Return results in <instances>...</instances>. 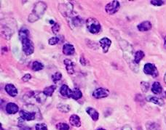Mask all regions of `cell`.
<instances>
[{
  "instance_id": "cell-1",
  "label": "cell",
  "mask_w": 166,
  "mask_h": 130,
  "mask_svg": "<svg viewBox=\"0 0 166 130\" xmlns=\"http://www.w3.org/2000/svg\"><path fill=\"white\" fill-rule=\"evenodd\" d=\"M30 32L26 28H21L19 31V38L22 43L23 51L26 55H31L34 52V43L29 38Z\"/></svg>"
},
{
  "instance_id": "cell-2",
  "label": "cell",
  "mask_w": 166,
  "mask_h": 130,
  "mask_svg": "<svg viewBox=\"0 0 166 130\" xmlns=\"http://www.w3.org/2000/svg\"><path fill=\"white\" fill-rule=\"evenodd\" d=\"M47 8V6L44 2H38L34 6L31 13L29 16L28 21L30 23H34L40 19L45 14Z\"/></svg>"
},
{
  "instance_id": "cell-3",
  "label": "cell",
  "mask_w": 166,
  "mask_h": 130,
  "mask_svg": "<svg viewBox=\"0 0 166 130\" xmlns=\"http://www.w3.org/2000/svg\"><path fill=\"white\" fill-rule=\"evenodd\" d=\"M120 44L121 48L123 51V55L125 59L126 60V61L128 63V64L130 65L131 67V64L135 65L134 63V55L133 54V47L129 44L128 42H126V40H122L121 42H120Z\"/></svg>"
},
{
  "instance_id": "cell-4",
  "label": "cell",
  "mask_w": 166,
  "mask_h": 130,
  "mask_svg": "<svg viewBox=\"0 0 166 130\" xmlns=\"http://www.w3.org/2000/svg\"><path fill=\"white\" fill-rule=\"evenodd\" d=\"M87 28L90 33L92 34H98L101 29V26L98 20L93 18H89L86 21Z\"/></svg>"
},
{
  "instance_id": "cell-5",
  "label": "cell",
  "mask_w": 166,
  "mask_h": 130,
  "mask_svg": "<svg viewBox=\"0 0 166 130\" xmlns=\"http://www.w3.org/2000/svg\"><path fill=\"white\" fill-rule=\"evenodd\" d=\"M59 10L61 13L67 19L70 18L73 12V5L70 2H64L59 5Z\"/></svg>"
},
{
  "instance_id": "cell-6",
  "label": "cell",
  "mask_w": 166,
  "mask_h": 130,
  "mask_svg": "<svg viewBox=\"0 0 166 130\" xmlns=\"http://www.w3.org/2000/svg\"><path fill=\"white\" fill-rule=\"evenodd\" d=\"M143 71L145 74L150 75L154 78L157 77L159 75L158 71H157L156 66L153 63H148L144 65Z\"/></svg>"
},
{
  "instance_id": "cell-7",
  "label": "cell",
  "mask_w": 166,
  "mask_h": 130,
  "mask_svg": "<svg viewBox=\"0 0 166 130\" xmlns=\"http://www.w3.org/2000/svg\"><path fill=\"white\" fill-rule=\"evenodd\" d=\"M120 7V2L118 1H112L108 3L105 7V10L108 14L114 15L117 12Z\"/></svg>"
},
{
  "instance_id": "cell-8",
  "label": "cell",
  "mask_w": 166,
  "mask_h": 130,
  "mask_svg": "<svg viewBox=\"0 0 166 130\" xmlns=\"http://www.w3.org/2000/svg\"><path fill=\"white\" fill-rule=\"evenodd\" d=\"M68 22L69 23L70 26H72V29L76 27H80L83 24V18L78 16L75 17H71L70 18L68 19Z\"/></svg>"
},
{
  "instance_id": "cell-9",
  "label": "cell",
  "mask_w": 166,
  "mask_h": 130,
  "mask_svg": "<svg viewBox=\"0 0 166 130\" xmlns=\"http://www.w3.org/2000/svg\"><path fill=\"white\" fill-rule=\"evenodd\" d=\"M109 92L107 89L98 88L92 92V97L96 99H101L107 97L109 95Z\"/></svg>"
},
{
  "instance_id": "cell-10",
  "label": "cell",
  "mask_w": 166,
  "mask_h": 130,
  "mask_svg": "<svg viewBox=\"0 0 166 130\" xmlns=\"http://www.w3.org/2000/svg\"><path fill=\"white\" fill-rule=\"evenodd\" d=\"M21 118L24 121H33L36 118V114L33 112L27 111L26 110H20Z\"/></svg>"
},
{
  "instance_id": "cell-11",
  "label": "cell",
  "mask_w": 166,
  "mask_h": 130,
  "mask_svg": "<svg viewBox=\"0 0 166 130\" xmlns=\"http://www.w3.org/2000/svg\"><path fill=\"white\" fill-rule=\"evenodd\" d=\"M32 97H34L36 102L39 103L43 104L46 101L47 96L43 92H30Z\"/></svg>"
},
{
  "instance_id": "cell-12",
  "label": "cell",
  "mask_w": 166,
  "mask_h": 130,
  "mask_svg": "<svg viewBox=\"0 0 166 130\" xmlns=\"http://www.w3.org/2000/svg\"><path fill=\"white\" fill-rule=\"evenodd\" d=\"M99 44H100L103 53H107L109 51L110 46L111 45V40H110L107 37H103L99 41Z\"/></svg>"
},
{
  "instance_id": "cell-13",
  "label": "cell",
  "mask_w": 166,
  "mask_h": 130,
  "mask_svg": "<svg viewBox=\"0 0 166 130\" xmlns=\"http://www.w3.org/2000/svg\"><path fill=\"white\" fill-rule=\"evenodd\" d=\"M64 63L65 65L66 71L69 74H73L74 73V63L69 59H66L64 60Z\"/></svg>"
},
{
  "instance_id": "cell-14",
  "label": "cell",
  "mask_w": 166,
  "mask_h": 130,
  "mask_svg": "<svg viewBox=\"0 0 166 130\" xmlns=\"http://www.w3.org/2000/svg\"><path fill=\"white\" fill-rule=\"evenodd\" d=\"M19 110V107L14 103H9L6 105V112L8 114H15L18 113Z\"/></svg>"
},
{
  "instance_id": "cell-15",
  "label": "cell",
  "mask_w": 166,
  "mask_h": 130,
  "mask_svg": "<svg viewBox=\"0 0 166 130\" xmlns=\"http://www.w3.org/2000/svg\"><path fill=\"white\" fill-rule=\"evenodd\" d=\"M152 28V25L150 21H144V22H141L137 26L138 30L142 32L149 31Z\"/></svg>"
},
{
  "instance_id": "cell-16",
  "label": "cell",
  "mask_w": 166,
  "mask_h": 130,
  "mask_svg": "<svg viewBox=\"0 0 166 130\" xmlns=\"http://www.w3.org/2000/svg\"><path fill=\"white\" fill-rule=\"evenodd\" d=\"M5 90L6 92L11 97H16L17 96V95H18V90H17L16 86L12 84H7V85L5 86Z\"/></svg>"
},
{
  "instance_id": "cell-17",
  "label": "cell",
  "mask_w": 166,
  "mask_h": 130,
  "mask_svg": "<svg viewBox=\"0 0 166 130\" xmlns=\"http://www.w3.org/2000/svg\"><path fill=\"white\" fill-rule=\"evenodd\" d=\"M60 93H61L62 96L66 97L68 98H72V90H71L66 84H64V85L61 86V89H60Z\"/></svg>"
},
{
  "instance_id": "cell-18",
  "label": "cell",
  "mask_w": 166,
  "mask_h": 130,
  "mask_svg": "<svg viewBox=\"0 0 166 130\" xmlns=\"http://www.w3.org/2000/svg\"><path fill=\"white\" fill-rule=\"evenodd\" d=\"M75 53L74 47L71 44H65L63 47V53L66 55H72Z\"/></svg>"
},
{
  "instance_id": "cell-19",
  "label": "cell",
  "mask_w": 166,
  "mask_h": 130,
  "mask_svg": "<svg viewBox=\"0 0 166 130\" xmlns=\"http://www.w3.org/2000/svg\"><path fill=\"white\" fill-rule=\"evenodd\" d=\"M69 122L71 123V125H72L73 127H79L81 126L80 118H79V116H77L76 114H73L70 116Z\"/></svg>"
},
{
  "instance_id": "cell-20",
  "label": "cell",
  "mask_w": 166,
  "mask_h": 130,
  "mask_svg": "<svg viewBox=\"0 0 166 130\" xmlns=\"http://www.w3.org/2000/svg\"><path fill=\"white\" fill-rule=\"evenodd\" d=\"M86 112L88 113V114L89 115L90 117H91V118L94 121H96L98 120L99 114L96 109H94V108H90V107L87 108H86Z\"/></svg>"
},
{
  "instance_id": "cell-21",
  "label": "cell",
  "mask_w": 166,
  "mask_h": 130,
  "mask_svg": "<svg viewBox=\"0 0 166 130\" xmlns=\"http://www.w3.org/2000/svg\"><path fill=\"white\" fill-rule=\"evenodd\" d=\"M146 101L150 102V103H152L154 104H156V105H158L159 106H163L165 103V102L163 99L159 98V97H154V96H148L146 98Z\"/></svg>"
},
{
  "instance_id": "cell-22",
  "label": "cell",
  "mask_w": 166,
  "mask_h": 130,
  "mask_svg": "<svg viewBox=\"0 0 166 130\" xmlns=\"http://www.w3.org/2000/svg\"><path fill=\"white\" fill-rule=\"evenodd\" d=\"M163 91V87H162L161 84L158 81H155L153 83L152 86V92L155 95L160 94Z\"/></svg>"
},
{
  "instance_id": "cell-23",
  "label": "cell",
  "mask_w": 166,
  "mask_h": 130,
  "mask_svg": "<svg viewBox=\"0 0 166 130\" xmlns=\"http://www.w3.org/2000/svg\"><path fill=\"white\" fill-rule=\"evenodd\" d=\"M145 56V54L142 50H139L137 52H135V55H134V63L136 65H138L141 62V60L143 59Z\"/></svg>"
},
{
  "instance_id": "cell-24",
  "label": "cell",
  "mask_w": 166,
  "mask_h": 130,
  "mask_svg": "<svg viewBox=\"0 0 166 130\" xmlns=\"http://www.w3.org/2000/svg\"><path fill=\"white\" fill-rule=\"evenodd\" d=\"M83 97V92H81V90L78 88H74L72 90V98L75 100H78Z\"/></svg>"
},
{
  "instance_id": "cell-25",
  "label": "cell",
  "mask_w": 166,
  "mask_h": 130,
  "mask_svg": "<svg viewBox=\"0 0 166 130\" xmlns=\"http://www.w3.org/2000/svg\"><path fill=\"white\" fill-rule=\"evenodd\" d=\"M55 88L56 87H55V86H54V85L47 86V87H45L44 89L43 92H44V94L46 95L47 97H51L52 95H53L54 92H55Z\"/></svg>"
},
{
  "instance_id": "cell-26",
  "label": "cell",
  "mask_w": 166,
  "mask_h": 130,
  "mask_svg": "<svg viewBox=\"0 0 166 130\" xmlns=\"http://www.w3.org/2000/svg\"><path fill=\"white\" fill-rule=\"evenodd\" d=\"M44 68V65H43L42 63L39 62V61H34L33 62L31 66V69L34 71H39L42 70Z\"/></svg>"
},
{
  "instance_id": "cell-27",
  "label": "cell",
  "mask_w": 166,
  "mask_h": 130,
  "mask_svg": "<svg viewBox=\"0 0 166 130\" xmlns=\"http://www.w3.org/2000/svg\"><path fill=\"white\" fill-rule=\"evenodd\" d=\"M146 127L147 130H159L158 124L154 122H147L146 123Z\"/></svg>"
},
{
  "instance_id": "cell-28",
  "label": "cell",
  "mask_w": 166,
  "mask_h": 130,
  "mask_svg": "<svg viewBox=\"0 0 166 130\" xmlns=\"http://www.w3.org/2000/svg\"><path fill=\"white\" fill-rule=\"evenodd\" d=\"M57 108L61 112L63 113H68L70 110V107L67 105H64V104L60 103L57 105Z\"/></svg>"
},
{
  "instance_id": "cell-29",
  "label": "cell",
  "mask_w": 166,
  "mask_h": 130,
  "mask_svg": "<svg viewBox=\"0 0 166 130\" xmlns=\"http://www.w3.org/2000/svg\"><path fill=\"white\" fill-rule=\"evenodd\" d=\"M69 126L66 123H59L56 125L58 130H69Z\"/></svg>"
},
{
  "instance_id": "cell-30",
  "label": "cell",
  "mask_w": 166,
  "mask_h": 130,
  "mask_svg": "<svg viewBox=\"0 0 166 130\" xmlns=\"http://www.w3.org/2000/svg\"><path fill=\"white\" fill-rule=\"evenodd\" d=\"M62 79V73L61 72H56L52 76V79H53V82L56 83L59 81H60Z\"/></svg>"
},
{
  "instance_id": "cell-31",
  "label": "cell",
  "mask_w": 166,
  "mask_h": 130,
  "mask_svg": "<svg viewBox=\"0 0 166 130\" xmlns=\"http://www.w3.org/2000/svg\"><path fill=\"white\" fill-rule=\"evenodd\" d=\"M141 89L143 92H146L149 89V84L146 81L141 82Z\"/></svg>"
},
{
  "instance_id": "cell-32",
  "label": "cell",
  "mask_w": 166,
  "mask_h": 130,
  "mask_svg": "<svg viewBox=\"0 0 166 130\" xmlns=\"http://www.w3.org/2000/svg\"><path fill=\"white\" fill-rule=\"evenodd\" d=\"M59 42H60V39L59 37H57V36H54V37H52L48 40V44L50 45H55Z\"/></svg>"
},
{
  "instance_id": "cell-33",
  "label": "cell",
  "mask_w": 166,
  "mask_h": 130,
  "mask_svg": "<svg viewBox=\"0 0 166 130\" xmlns=\"http://www.w3.org/2000/svg\"><path fill=\"white\" fill-rule=\"evenodd\" d=\"M35 129L36 130H47V127L45 123H40L36 124Z\"/></svg>"
},
{
  "instance_id": "cell-34",
  "label": "cell",
  "mask_w": 166,
  "mask_h": 130,
  "mask_svg": "<svg viewBox=\"0 0 166 130\" xmlns=\"http://www.w3.org/2000/svg\"><path fill=\"white\" fill-rule=\"evenodd\" d=\"M52 31L53 32V34H58L60 31V25L58 23H55V24L52 27Z\"/></svg>"
},
{
  "instance_id": "cell-35",
  "label": "cell",
  "mask_w": 166,
  "mask_h": 130,
  "mask_svg": "<svg viewBox=\"0 0 166 130\" xmlns=\"http://www.w3.org/2000/svg\"><path fill=\"white\" fill-rule=\"evenodd\" d=\"M150 3L152 4V5L157 6V7H159V6H162L165 3V2L162 1V0H154V1H151Z\"/></svg>"
},
{
  "instance_id": "cell-36",
  "label": "cell",
  "mask_w": 166,
  "mask_h": 130,
  "mask_svg": "<svg viewBox=\"0 0 166 130\" xmlns=\"http://www.w3.org/2000/svg\"><path fill=\"white\" fill-rule=\"evenodd\" d=\"M31 79V75L29 74V73H27V74L24 75L22 77V81H24V82H26L28 81H29V80Z\"/></svg>"
},
{
  "instance_id": "cell-37",
  "label": "cell",
  "mask_w": 166,
  "mask_h": 130,
  "mask_svg": "<svg viewBox=\"0 0 166 130\" xmlns=\"http://www.w3.org/2000/svg\"><path fill=\"white\" fill-rule=\"evenodd\" d=\"M122 130H133V129H132V128L130 127V126L125 125L124 127H122Z\"/></svg>"
},
{
  "instance_id": "cell-38",
  "label": "cell",
  "mask_w": 166,
  "mask_h": 130,
  "mask_svg": "<svg viewBox=\"0 0 166 130\" xmlns=\"http://www.w3.org/2000/svg\"><path fill=\"white\" fill-rule=\"evenodd\" d=\"M80 63L82 65H83V66H85L86 64V62H85V58H84V56H82L81 58H80Z\"/></svg>"
},
{
  "instance_id": "cell-39",
  "label": "cell",
  "mask_w": 166,
  "mask_h": 130,
  "mask_svg": "<svg viewBox=\"0 0 166 130\" xmlns=\"http://www.w3.org/2000/svg\"><path fill=\"white\" fill-rule=\"evenodd\" d=\"M164 46H165V48L166 49V36L164 37Z\"/></svg>"
},
{
  "instance_id": "cell-40",
  "label": "cell",
  "mask_w": 166,
  "mask_h": 130,
  "mask_svg": "<svg viewBox=\"0 0 166 130\" xmlns=\"http://www.w3.org/2000/svg\"><path fill=\"white\" fill-rule=\"evenodd\" d=\"M164 81H165V83L166 84V73H165V76H164Z\"/></svg>"
},
{
  "instance_id": "cell-41",
  "label": "cell",
  "mask_w": 166,
  "mask_h": 130,
  "mask_svg": "<svg viewBox=\"0 0 166 130\" xmlns=\"http://www.w3.org/2000/svg\"><path fill=\"white\" fill-rule=\"evenodd\" d=\"M98 130H106V129H103V128H100V129H98Z\"/></svg>"
}]
</instances>
